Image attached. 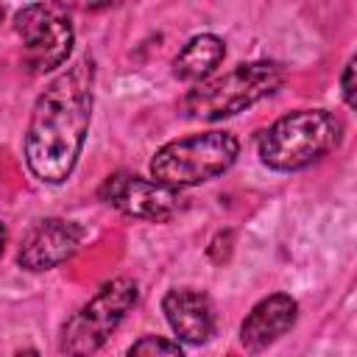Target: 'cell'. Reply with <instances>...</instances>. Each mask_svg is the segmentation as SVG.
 <instances>
[{"instance_id":"15","label":"cell","mask_w":357,"mask_h":357,"mask_svg":"<svg viewBox=\"0 0 357 357\" xmlns=\"http://www.w3.org/2000/svg\"><path fill=\"white\" fill-rule=\"evenodd\" d=\"M0 20H3V6H0Z\"/></svg>"},{"instance_id":"5","label":"cell","mask_w":357,"mask_h":357,"mask_svg":"<svg viewBox=\"0 0 357 357\" xmlns=\"http://www.w3.org/2000/svg\"><path fill=\"white\" fill-rule=\"evenodd\" d=\"M137 296H139L137 282L128 279V276L106 282L61 326V343H59L61 354H67V357H92L109 340V335L120 326L126 312L137 304Z\"/></svg>"},{"instance_id":"11","label":"cell","mask_w":357,"mask_h":357,"mask_svg":"<svg viewBox=\"0 0 357 357\" xmlns=\"http://www.w3.org/2000/svg\"><path fill=\"white\" fill-rule=\"evenodd\" d=\"M223 56H226V45L220 36L198 33L173 59V75L178 81H204L215 73V67L223 61Z\"/></svg>"},{"instance_id":"10","label":"cell","mask_w":357,"mask_h":357,"mask_svg":"<svg viewBox=\"0 0 357 357\" xmlns=\"http://www.w3.org/2000/svg\"><path fill=\"white\" fill-rule=\"evenodd\" d=\"M298 318V304L287 293H273L251 307L240 326V343L248 351H262L276 343Z\"/></svg>"},{"instance_id":"3","label":"cell","mask_w":357,"mask_h":357,"mask_svg":"<svg viewBox=\"0 0 357 357\" xmlns=\"http://www.w3.org/2000/svg\"><path fill=\"white\" fill-rule=\"evenodd\" d=\"M287 73L279 61H245L220 75L198 81L181 100V112L192 120L231 117L262 98L273 95L284 84Z\"/></svg>"},{"instance_id":"6","label":"cell","mask_w":357,"mask_h":357,"mask_svg":"<svg viewBox=\"0 0 357 357\" xmlns=\"http://www.w3.org/2000/svg\"><path fill=\"white\" fill-rule=\"evenodd\" d=\"M14 28L22 39V59L33 75L61 67L73 50V25L56 3H28L17 11Z\"/></svg>"},{"instance_id":"2","label":"cell","mask_w":357,"mask_h":357,"mask_svg":"<svg viewBox=\"0 0 357 357\" xmlns=\"http://www.w3.org/2000/svg\"><path fill=\"white\" fill-rule=\"evenodd\" d=\"M340 139L343 123L332 112L301 109L268 126L257 139V151L271 170H301L335 151Z\"/></svg>"},{"instance_id":"14","label":"cell","mask_w":357,"mask_h":357,"mask_svg":"<svg viewBox=\"0 0 357 357\" xmlns=\"http://www.w3.org/2000/svg\"><path fill=\"white\" fill-rule=\"evenodd\" d=\"M3 245H6V229H3V223H0V254H3Z\"/></svg>"},{"instance_id":"8","label":"cell","mask_w":357,"mask_h":357,"mask_svg":"<svg viewBox=\"0 0 357 357\" xmlns=\"http://www.w3.org/2000/svg\"><path fill=\"white\" fill-rule=\"evenodd\" d=\"M81 245V229L73 220L61 218H45L33 223L20 245V265L25 271H50L61 262H67Z\"/></svg>"},{"instance_id":"13","label":"cell","mask_w":357,"mask_h":357,"mask_svg":"<svg viewBox=\"0 0 357 357\" xmlns=\"http://www.w3.org/2000/svg\"><path fill=\"white\" fill-rule=\"evenodd\" d=\"M340 86H343V100H346V106L354 109V106H357V100H354V59L346 61L343 75H340Z\"/></svg>"},{"instance_id":"12","label":"cell","mask_w":357,"mask_h":357,"mask_svg":"<svg viewBox=\"0 0 357 357\" xmlns=\"http://www.w3.org/2000/svg\"><path fill=\"white\" fill-rule=\"evenodd\" d=\"M126 357H184V351L176 340H167L162 335H145V337L134 340V346L126 351Z\"/></svg>"},{"instance_id":"1","label":"cell","mask_w":357,"mask_h":357,"mask_svg":"<svg viewBox=\"0 0 357 357\" xmlns=\"http://www.w3.org/2000/svg\"><path fill=\"white\" fill-rule=\"evenodd\" d=\"M92 59H78L36 98L25 128V165L45 184L70 178L92 117Z\"/></svg>"},{"instance_id":"7","label":"cell","mask_w":357,"mask_h":357,"mask_svg":"<svg viewBox=\"0 0 357 357\" xmlns=\"http://www.w3.org/2000/svg\"><path fill=\"white\" fill-rule=\"evenodd\" d=\"M100 198L120 209L128 218L151 220V223H165L178 212V195L170 187L156 184L153 178H139L134 173H114L103 181Z\"/></svg>"},{"instance_id":"4","label":"cell","mask_w":357,"mask_h":357,"mask_svg":"<svg viewBox=\"0 0 357 357\" xmlns=\"http://www.w3.org/2000/svg\"><path fill=\"white\" fill-rule=\"evenodd\" d=\"M240 153V142L229 131H204L162 145L151 159L156 184L178 190L195 187L226 173Z\"/></svg>"},{"instance_id":"9","label":"cell","mask_w":357,"mask_h":357,"mask_svg":"<svg viewBox=\"0 0 357 357\" xmlns=\"http://www.w3.org/2000/svg\"><path fill=\"white\" fill-rule=\"evenodd\" d=\"M162 312L181 343L201 346L215 335V310L206 293L192 287H173L162 298Z\"/></svg>"}]
</instances>
